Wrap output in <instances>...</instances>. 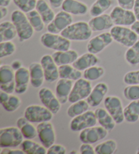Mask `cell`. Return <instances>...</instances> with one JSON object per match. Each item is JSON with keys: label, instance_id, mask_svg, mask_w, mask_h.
<instances>
[{"label": "cell", "instance_id": "24", "mask_svg": "<svg viewBox=\"0 0 139 154\" xmlns=\"http://www.w3.org/2000/svg\"><path fill=\"white\" fill-rule=\"evenodd\" d=\"M52 57L59 67L62 65L73 64L79 57V55L76 50L69 49L65 51H55L52 54Z\"/></svg>", "mask_w": 139, "mask_h": 154}, {"label": "cell", "instance_id": "43", "mask_svg": "<svg viewBox=\"0 0 139 154\" xmlns=\"http://www.w3.org/2000/svg\"><path fill=\"white\" fill-rule=\"evenodd\" d=\"M123 80L127 85H139V70L126 73L124 76Z\"/></svg>", "mask_w": 139, "mask_h": 154}, {"label": "cell", "instance_id": "12", "mask_svg": "<svg viewBox=\"0 0 139 154\" xmlns=\"http://www.w3.org/2000/svg\"><path fill=\"white\" fill-rule=\"evenodd\" d=\"M110 16L115 25L132 26L136 21L134 12L124 9L119 6H115L110 12Z\"/></svg>", "mask_w": 139, "mask_h": 154}, {"label": "cell", "instance_id": "25", "mask_svg": "<svg viewBox=\"0 0 139 154\" xmlns=\"http://www.w3.org/2000/svg\"><path fill=\"white\" fill-rule=\"evenodd\" d=\"M98 63V58L97 54L88 52L80 56L72 64L73 67L81 71H84L87 69L97 65Z\"/></svg>", "mask_w": 139, "mask_h": 154}, {"label": "cell", "instance_id": "50", "mask_svg": "<svg viewBox=\"0 0 139 154\" xmlns=\"http://www.w3.org/2000/svg\"><path fill=\"white\" fill-rule=\"evenodd\" d=\"M11 67L12 68L14 69V71H17L18 69H19L20 68L23 67L22 65V62L19 60H15L14 61H12V63H11Z\"/></svg>", "mask_w": 139, "mask_h": 154}, {"label": "cell", "instance_id": "14", "mask_svg": "<svg viewBox=\"0 0 139 154\" xmlns=\"http://www.w3.org/2000/svg\"><path fill=\"white\" fill-rule=\"evenodd\" d=\"M37 137L41 144L46 149L55 143L56 132L53 124L50 122H44L37 126Z\"/></svg>", "mask_w": 139, "mask_h": 154}, {"label": "cell", "instance_id": "21", "mask_svg": "<svg viewBox=\"0 0 139 154\" xmlns=\"http://www.w3.org/2000/svg\"><path fill=\"white\" fill-rule=\"evenodd\" d=\"M73 86V81L70 79L60 78L58 80L56 84L55 94L62 105L69 101V97L70 96Z\"/></svg>", "mask_w": 139, "mask_h": 154}, {"label": "cell", "instance_id": "6", "mask_svg": "<svg viewBox=\"0 0 139 154\" xmlns=\"http://www.w3.org/2000/svg\"><path fill=\"white\" fill-rule=\"evenodd\" d=\"M53 114L45 106L39 105H31L26 107L24 116L31 123H42L50 122L53 118Z\"/></svg>", "mask_w": 139, "mask_h": 154}, {"label": "cell", "instance_id": "33", "mask_svg": "<svg viewBox=\"0 0 139 154\" xmlns=\"http://www.w3.org/2000/svg\"><path fill=\"white\" fill-rule=\"evenodd\" d=\"M90 105L88 104L87 100H81L79 101L72 103L69 106L66 111L68 116L71 118H73L75 117L78 116L81 114L86 112L89 110Z\"/></svg>", "mask_w": 139, "mask_h": 154}, {"label": "cell", "instance_id": "32", "mask_svg": "<svg viewBox=\"0 0 139 154\" xmlns=\"http://www.w3.org/2000/svg\"><path fill=\"white\" fill-rule=\"evenodd\" d=\"M125 121L135 123L139 119V100H132L124 108Z\"/></svg>", "mask_w": 139, "mask_h": 154}, {"label": "cell", "instance_id": "40", "mask_svg": "<svg viewBox=\"0 0 139 154\" xmlns=\"http://www.w3.org/2000/svg\"><path fill=\"white\" fill-rule=\"evenodd\" d=\"M17 47L12 41L0 42V58L10 57L16 52Z\"/></svg>", "mask_w": 139, "mask_h": 154}, {"label": "cell", "instance_id": "36", "mask_svg": "<svg viewBox=\"0 0 139 154\" xmlns=\"http://www.w3.org/2000/svg\"><path fill=\"white\" fill-rule=\"evenodd\" d=\"M26 17H27L29 23H31V26H33L35 31L36 32H41L45 27V23L43 20L39 12L35 9L32 11L26 13Z\"/></svg>", "mask_w": 139, "mask_h": 154}, {"label": "cell", "instance_id": "44", "mask_svg": "<svg viewBox=\"0 0 139 154\" xmlns=\"http://www.w3.org/2000/svg\"><path fill=\"white\" fill-rule=\"evenodd\" d=\"M66 149L62 145L53 144L47 149V154H65Z\"/></svg>", "mask_w": 139, "mask_h": 154}, {"label": "cell", "instance_id": "51", "mask_svg": "<svg viewBox=\"0 0 139 154\" xmlns=\"http://www.w3.org/2000/svg\"><path fill=\"white\" fill-rule=\"evenodd\" d=\"M29 122L27 119H26L25 116L24 117H20V118H18L17 121V125L18 128H20L23 125H25L26 123H27Z\"/></svg>", "mask_w": 139, "mask_h": 154}, {"label": "cell", "instance_id": "16", "mask_svg": "<svg viewBox=\"0 0 139 154\" xmlns=\"http://www.w3.org/2000/svg\"><path fill=\"white\" fill-rule=\"evenodd\" d=\"M45 75V80L48 83H53L58 80L59 77L58 66L53 59L52 55L45 54L40 60Z\"/></svg>", "mask_w": 139, "mask_h": 154}, {"label": "cell", "instance_id": "22", "mask_svg": "<svg viewBox=\"0 0 139 154\" xmlns=\"http://www.w3.org/2000/svg\"><path fill=\"white\" fill-rule=\"evenodd\" d=\"M61 8L64 11L75 16H84L88 12L87 4L79 0H65Z\"/></svg>", "mask_w": 139, "mask_h": 154}, {"label": "cell", "instance_id": "7", "mask_svg": "<svg viewBox=\"0 0 139 154\" xmlns=\"http://www.w3.org/2000/svg\"><path fill=\"white\" fill-rule=\"evenodd\" d=\"M97 122L94 111L88 110L86 112L72 118L69 128L73 132H81L85 128L96 126Z\"/></svg>", "mask_w": 139, "mask_h": 154}, {"label": "cell", "instance_id": "45", "mask_svg": "<svg viewBox=\"0 0 139 154\" xmlns=\"http://www.w3.org/2000/svg\"><path fill=\"white\" fill-rule=\"evenodd\" d=\"M79 153L81 154H94L95 149L92 147V144L90 143H82V144L79 147Z\"/></svg>", "mask_w": 139, "mask_h": 154}, {"label": "cell", "instance_id": "55", "mask_svg": "<svg viewBox=\"0 0 139 154\" xmlns=\"http://www.w3.org/2000/svg\"><path fill=\"white\" fill-rule=\"evenodd\" d=\"M136 153H137V154H139V148H138V149L136 150Z\"/></svg>", "mask_w": 139, "mask_h": 154}, {"label": "cell", "instance_id": "49", "mask_svg": "<svg viewBox=\"0 0 139 154\" xmlns=\"http://www.w3.org/2000/svg\"><path fill=\"white\" fill-rule=\"evenodd\" d=\"M133 12L135 15L136 20H139V0H136L134 6L133 8Z\"/></svg>", "mask_w": 139, "mask_h": 154}, {"label": "cell", "instance_id": "27", "mask_svg": "<svg viewBox=\"0 0 139 154\" xmlns=\"http://www.w3.org/2000/svg\"><path fill=\"white\" fill-rule=\"evenodd\" d=\"M17 36V29L12 21L6 20L0 23V42L12 41Z\"/></svg>", "mask_w": 139, "mask_h": 154}, {"label": "cell", "instance_id": "13", "mask_svg": "<svg viewBox=\"0 0 139 154\" xmlns=\"http://www.w3.org/2000/svg\"><path fill=\"white\" fill-rule=\"evenodd\" d=\"M109 131L103 126H92L80 132L79 138L82 143L94 144L107 137Z\"/></svg>", "mask_w": 139, "mask_h": 154}, {"label": "cell", "instance_id": "39", "mask_svg": "<svg viewBox=\"0 0 139 154\" xmlns=\"http://www.w3.org/2000/svg\"><path fill=\"white\" fill-rule=\"evenodd\" d=\"M37 0H13V2L21 11L28 13L36 9Z\"/></svg>", "mask_w": 139, "mask_h": 154}, {"label": "cell", "instance_id": "15", "mask_svg": "<svg viewBox=\"0 0 139 154\" xmlns=\"http://www.w3.org/2000/svg\"><path fill=\"white\" fill-rule=\"evenodd\" d=\"M113 39L110 32H105L91 38L87 44L88 51L94 54H99L112 44Z\"/></svg>", "mask_w": 139, "mask_h": 154}, {"label": "cell", "instance_id": "9", "mask_svg": "<svg viewBox=\"0 0 139 154\" xmlns=\"http://www.w3.org/2000/svg\"><path fill=\"white\" fill-rule=\"evenodd\" d=\"M92 90V86L90 81L85 78L79 79L73 84L69 97V102L73 103L79 100L87 99Z\"/></svg>", "mask_w": 139, "mask_h": 154}, {"label": "cell", "instance_id": "8", "mask_svg": "<svg viewBox=\"0 0 139 154\" xmlns=\"http://www.w3.org/2000/svg\"><path fill=\"white\" fill-rule=\"evenodd\" d=\"M104 106L113 117L117 124H121L124 122V108L122 100L119 97L116 96L106 97L104 100Z\"/></svg>", "mask_w": 139, "mask_h": 154}, {"label": "cell", "instance_id": "41", "mask_svg": "<svg viewBox=\"0 0 139 154\" xmlns=\"http://www.w3.org/2000/svg\"><path fill=\"white\" fill-rule=\"evenodd\" d=\"M123 94L130 101L139 100V85H128L124 88Z\"/></svg>", "mask_w": 139, "mask_h": 154}, {"label": "cell", "instance_id": "1", "mask_svg": "<svg viewBox=\"0 0 139 154\" xmlns=\"http://www.w3.org/2000/svg\"><path fill=\"white\" fill-rule=\"evenodd\" d=\"M11 21L17 29L20 42L27 41L33 36L35 30L29 23L26 13L20 10H14L11 14Z\"/></svg>", "mask_w": 139, "mask_h": 154}, {"label": "cell", "instance_id": "10", "mask_svg": "<svg viewBox=\"0 0 139 154\" xmlns=\"http://www.w3.org/2000/svg\"><path fill=\"white\" fill-rule=\"evenodd\" d=\"M73 22L72 15L64 10L58 12L51 22L47 25L48 32L60 34Z\"/></svg>", "mask_w": 139, "mask_h": 154}, {"label": "cell", "instance_id": "11", "mask_svg": "<svg viewBox=\"0 0 139 154\" xmlns=\"http://www.w3.org/2000/svg\"><path fill=\"white\" fill-rule=\"evenodd\" d=\"M15 71L11 65L5 64L0 66V89L8 94L15 92Z\"/></svg>", "mask_w": 139, "mask_h": 154}, {"label": "cell", "instance_id": "5", "mask_svg": "<svg viewBox=\"0 0 139 154\" xmlns=\"http://www.w3.org/2000/svg\"><path fill=\"white\" fill-rule=\"evenodd\" d=\"M24 140L20 128L10 126L0 130V147L2 148L17 147Z\"/></svg>", "mask_w": 139, "mask_h": 154}, {"label": "cell", "instance_id": "48", "mask_svg": "<svg viewBox=\"0 0 139 154\" xmlns=\"http://www.w3.org/2000/svg\"><path fill=\"white\" fill-rule=\"evenodd\" d=\"M65 0H49L50 5L53 8H59L62 7V5Z\"/></svg>", "mask_w": 139, "mask_h": 154}, {"label": "cell", "instance_id": "54", "mask_svg": "<svg viewBox=\"0 0 139 154\" xmlns=\"http://www.w3.org/2000/svg\"><path fill=\"white\" fill-rule=\"evenodd\" d=\"M13 0H0V6L8 7Z\"/></svg>", "mask_w": 139, "mask_h": 154}, {"label": "cell", "instance_id": "2", "mask_svg": "<svg viewBox=\"0 0 139 154\" xmlns=\"http://www.w3.org/2000/svg\"><path fill=\"white\" fill-rule=\"evenodd\" d=\"M92 32L88 23L78 21L69 25L60 35L70 41L84 42L88 40L92 37Z\"/></svg>", "mask_w": 139, "mask_h": 154}, {"label": "cell", "instance_id": "31", "mask_svg": "<svg viewBox=\"0 0 139 154\" xmlns=\"http://www.w3.org/2000/svg\"><path fill=\"white\" fill-rule=\"evenodd\" d=\"M60 78L70 79L72 81H77L82 78V71L75 68L73 65H65L58 67Z\"/></svg>", "mask_w": 139, "mask_h": 154}, {"label": "cell", "instance_id": "38", "mask_svg": "<svg viewBox=\"0 0 139 154\" xmlns=\"http://www.w3.org/2000/svg\"><path fill=\"white\" fill-rule=\"evenodd\" d=\"M21 105V100L19 97L12 94H10L6 101L2 103V107L8 112H14L19 109Z\"/></svg>", "mask_w": 139, "mask_h": 154}, {"label": "cell", "instance_id": "30", "mask_svg": "<svg viewBox=\"0 0 139 154\" xmlns=\"http://www.w3.org/2000/svg\"><path fill=\"white\" fill-rule=\"evenodd\" d=\"M113 4V0H96L89 9L90 15L92 17L105 14Z\"/></svg>", "mask_w": 139, "mask_h": 154}, {"label": "cell", "instance_id": "3", "mask_svg": "<svg viewBox=\"0 0 139 154\" xmlns=\"http://www.w3.org/2000/svg\"><path fill=\"white\" fill-rule=\"evenodd\" d=\"M71 41L65 38L60 34L50 32L42 34L40 42L45 48L54 51H65L71 48Z\"/></svg>", "mask_w": 139, "mask_h": 154}, {"label": "cell", "instance_id": "52", "mask_svg": "<svg viewBox=\"0 0 139 154\" xmlns=\"http://www.w3.org/2000/svg\"><path fill=\"white\" fill-rule=\"evenodd\" d=\"M0 12H1V17L0 19L2 20L4 18H5L8 14V10L7 7L0 6Z\"/></svg>", "mask_w": 139, "mask_h": 154}, {"label": "cell", "instance_id": "53", "mask_svg": "<svg viewBox=\"0 0 139 154\" xmlns=\"http://www.w3.org/2000/svg\"><path fill=\"white\" fill-rule=\"evenodd\" d=\"M131 26V29L139 36V20H136Z\"/></svg>", "mask_w": 139, "mask_h": 154}, {"label": "cell", "instance_id": "23", "mask_svg": "<svg viewBox=\"0 0 139 154\" xmlns=\"http://www.w3.org/2000/svg\"><path fill=\"white\" fill-rule=\"evenodd\" d=\"M30 84L35 88L41 87L45 80V75L41 63L33 62L29 65Z\"/></svg>", "mask_w": 139, "mask_h": 154}, {"label": "cell", "instance_id": "17", "mask_svg": "<svg viewBox=\"0 0 139 154\" xmlns=\"http://www.w3.org/2000/svg\"><path fill=\"white\" fill-rule=\"evenodd\" d=\"M38 96L43 105L48 109L53 114H57L61 107L59 100L48 88H42L38 92Z\"/></svg>", "mask_w": 139, "mask_h": 154}, {"label": "cell", "instance_id": "47", "mask_svg": "<svg viewBox=\"0 0 139 154\" xmlns=\"http://www.w3.org/2000/svg\"><path fill=\"white\" fill-rule=\"evenodd\" d=\"M3 149L1 151L0 153L1 154H25L24 151L21 149H14L11 147H6L2 148Z\"/></svg>", "mask_w": 139, "mask_h": 154}, {"label": "cell", "instance_id": "18", "mask_svg": "<svg viewBox=\"0 0 139 154\" xmlns=\"http://www.w3.org/2000/svg\"><path fill=\"white\" fill-rule=\"evenodd\" d=\"M108 92V85L105 82H99L92 88L89 97L87 98V102L90 107H97L105 100Z\"/></svg>", "mask_w": 139, "mask_h": 154}, {"label": "cell", "instance_id": "26", "mask_svg": "<svg viewBox=\"0 0 139 154\" xmlns=\"http://www.w3.org/2000/svg\"><path fill=\"white\" fill-rule=\"evenodd\" d=\"M98 123L109 132L112 131L116 126V122L106 109L97 108L94 111Z\"/></svg>", "mask_w": 139, "mask_h": 154}, {"label": "cell", "instance_id": "42", "mask_svg": "<svg viewBox=\"0 0 139 154\" xmlns=\"http://www.w3.org/2000/svg\"><path fill=\"white\" fill-rule=\"evenodd\" d=\"M30 122H28L20 128L24 139L33 140L37 137V131Z\"/></svg>", "mask_w": 139, "mask_h": 154}, {"label": "cell", "instance_id": "46", "mask_svg": "<svg viewBox=\"0 0 139 154\" xmlns=\"http://www.w3.org/2000/svg\"><path fill=\"white\" fill-rule=\"evenodd\" d=\"M136 0H117L118 6L124 9L132 10L134 6Z\"/></svg>", "mask_w": 139, "mask_h": 154}, {"label": "cell", "instance_id": "37", "mask_svg": "<svg viewBox=\"0 0 139 154\" xmlns=\"http://www.w3.org/2000/svg\"><path fill=\"white\" fill-rule=\"evenodd\" d=\"M105 73V70L103 67L100 66H93L85 69L83 73L84 78L88 81H96L100 79Z\"/></svg>", "mask_w": 139, "mask_h": 154}, {"label": "cell", "instance_id": "28", "mask_svg": "<svg viewBox=\"0 0 139 154\" xmlns=\"http://www.w3.org/2000/svg\"><path fill=\"white\" fill-rule=\"evenodd\" d=\"M50 6H51L48 4L45 0H37L36 10L39 12L44 22L46 25H48L54 19L56 15L54 10Z\"/></svg>", "mask_w": 139, "mask_h": 154}, {"label": "cell", "instance_id": "34", "mask_svg": "<svg viewBox=\"0 0 139 154\" xmlns=\"http://www.w3.org/2000/svg\"><path fill=\"white\" fill-rule=\"evenodd\" d=\"M124 57L128 65L136 66L139 64V39L132 46L128 48Z\"/></svg>", "mask_w": 139, "mask_h": 154}, {"label": "cell", "instance_id": "4", "mask_svg": "<svg viewBox=\"0 0 139 154\" xmlns=\"http://www.w3.org/2000/svg\"><path fill=\"white\" fill-rule=\"evenodd\" d=\"M113 40L123 46L130 48L138 40V35L131 28L115 25L109 31Z\"/></svg>", "mask_w": 139, "mask_h": 154}, {"label": "cell", "instance_id": "20", "mask_svg": "<svg viewBox=\"0 0 139 154\" xmlns=\"http://www.w3.org/2000/svg\"><path fill=\"white\" fill-rule=\"evenodd\" d=\"M88 24L93 32L109 30L115 25L110 14H107L92 17L88 21Z\"/></svg>", "mask_w": 139, "mask_h": 154}, {"label": "cell", "instance_id": "29", "mask_svg": "<svg viewBox=\"0 0 139 154\" xmlns=\"http://www.w3.org/2000/svg\"><path fill=\"white\" fill-rule=\"evenodd\" d=\"M20 149L25 154H46L47 149L44 145L33 141L31 139H25L21 143Z\"/></svg>", "mask_w": 139, "mask_h": 154}, {"label": "cell", "instance_id": "35", "mask_svg": "<svg viewBox=\"0 0 139 154\" xmlns=\"http://www.w3.org/2000/svg\"><path fill=\"white\" fill-rule=\"evenodd\" d=\"M117 149L116 140L109 139L95 146V153L97 154H113Z\"/></svg>", "mask_w": 139, "mask_h": 154}, {"label": "cell", "instance_id": "19", "mask_svg": "<svg viewBox=\"0 0 139 154\" xmlns=\"http://www.w3.org/2000/svg\"><path fill=\"white\" fill-rule=\"evenodd\" d=\"M15 92L23 94L27 91L30 83V73L29 68L22 67L15 71Z\"/></svg>", "mask_w": 139, "mask_h": 154}]
</instances>
